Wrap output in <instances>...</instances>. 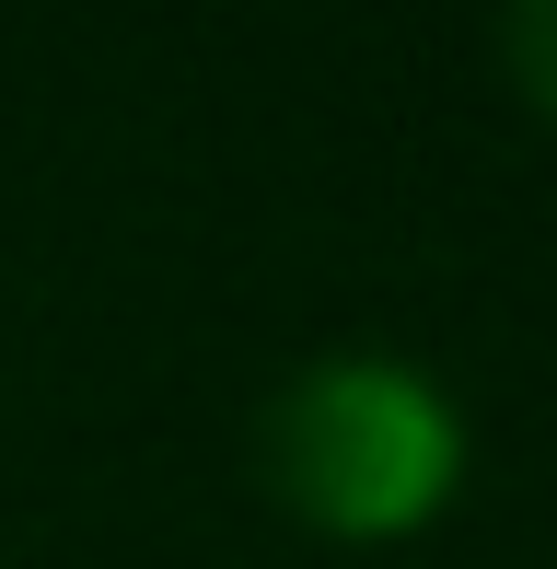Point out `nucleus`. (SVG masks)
Here are the masks:
<instances>
[{
	"label": "nucleus",
	"mask_w": 557,
	"mask_h": 569,
	"mask_svg": "<svg viewBox=\"0 0 557 569\" xmlns=\"http://www.w3.org/2000/svg\"><path fill=\"white\" fill-rule=\"evenodd\" d=\"M476 430L453 407V383L407 349H314L302 372L267 383L256 407V488L278 523H302L314 547H418L453 500H465Z\"/></svg>",
	"instance_id": "f257e3e1"
},
{
	"label": "nucleus",
	"mask_w": 557,
	"mask_h": 569,
	"mask_svg": "<svg viewBox=\"0 0 557 569\" xmlns=\"http://www.w3.org/2000/svg\"><path fill=\"white\" fill-rule=\"evenodd\" d=\"M499 82L557 128V0H499Z\"/></svg>",
	"instance_id": "f03ea898"
}]
</instances>
